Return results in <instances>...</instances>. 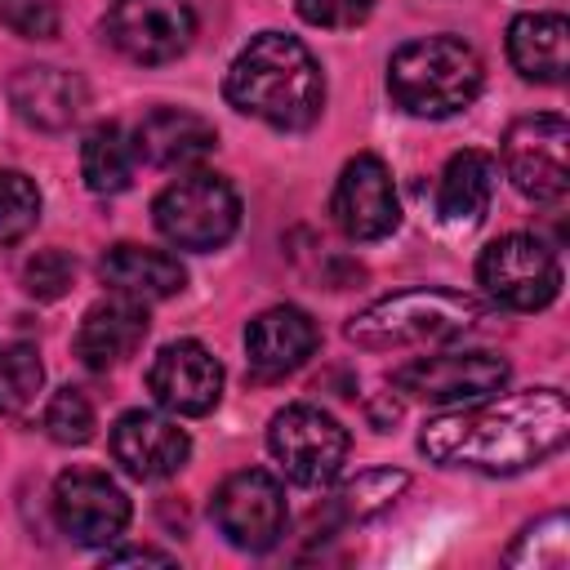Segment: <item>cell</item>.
Listing matches in <instances>:
<instances>
[{"label":"cell","instance_id":"obj_1","mask_svg":"<svg viewBox=\"0 0 570 570\" xmlns=\"http://www.w3.org/2000/svg\"><path fill=\"white\" fill-rule=\"evenodd\" d=\"M570 436V405L557 387L508 392L468 410H445L423 423L419 450L441 468H468L485 476H512L548 454H557Z\"/></svg>","mask_w":570,"mask_h":570},{"label":"cell","instance_id":"obj_2","mask_svg":"<svg viewBox=\"0 0 570 570\" xmlns=\"http://www.w3.org/2000/svg\"><path fill=\"white\" fill-rule=\"evenodd\" d=\"M227 102L272 129H307L325 107V76L312 49L285 31H258L227 67Z\"/></svg>","mask_w":570,"mask_h":570},{"label":"cell","instance_id":"obj_3","mask_svg":"<svg viewBox=\"0 0 570 570\" xmlns=\"http://www.w3.org/2000/svg\"><path fill=\"white\" fill-rule=\"evenodd\" d=\"M481 321H485V307L476 298L419 285V289H396L387 298H374L343 325V334L356 347L387 352V347L450 343V338H463L468 330H476Z\"/></svg>","mask_w":570,"mask_h":570},{"label":"cell","instance_id":"obj_4","mask_svg":"<svg viewBox=\"0 0 570 570\" xmlns=\"http://www.w3.org/2000/svg\"><path fill=\"white\" fill-rule=\"evenodd\" d=\"M481 80H485L481 58L459 36L410 40L387 62V89L396 107H405L410 116H428V120H445L472 107V98L481 94Z\"/></svg>","mask_w":570,"mask_h":570},{"label":"cell","instance_id":"obj_5","mask_svg":"<svg viewBox=\"0 0 570 570\" xmlns=\"http://www.w3.org/2000/svg\"><path fill=\"white\" fill-rule=\"evenodd\" d=\"M151 214H156V227L165 240H174L178 249H196V254L227 245L232 232L240 227V200H236L232 183L218 174H205V169L169 183L156 196Z\"/></svg>","mask_w":570,"mask_h":570},{"label":"cell","instance_id":"obj_6","mask_svg":"<svg viewBox=\"0 0 570 570\" xmlns=\"http://www.w3.org/2000/svg\"><path fill=\"white\" fill-rule=\"evenodd\" d=\"M476 281L494 303L512 312H539L561 294V263L548 240L530 232H508L481 249Z\"/></svg>","mask_w":570,"mask_h":570},{"label":"cell","instance_id":"obj_7","mask_svg":"<svg viewBox=\"0 0 570 570\" xmlns=\"http://www.w3.org/2000/svg\"><path fill=\"white\" fill-rule=\"evenodd\" d=\"M267 450L298 485H330L347 463V428L321 405H285L267 423Z\"/></svg>","mask_w":570,"mask_h":570},{"label":"cell","instance_id":"obj_8","mask_svg":"<svg viewBox=\"0 0 570 570\" xmlns=\"http://www.w3.org/2000/svg\"><path fill=\"white\" fill-rule=\"evenodd\" d=\"M503 169L534 205H557L570 191V125L552 111L521 116L503 134Z\"/></svg>","mask_w":570,"mask_h":570},{"label":"cell","instance_id":"obj_9","mask_svg":"<svg viewBox=\"0 0 570 570\" xmlns=\"http://www.w3.org/2000/svg\"><path fill=\"white\" fill-rule=\"evenodd\" d=\"M218 530L227 534L232 548L240 552H267L281 543L285 534V521H289V508H285V490L272 472L263 468H245V472H232L218 490H214V503H209Z\"/></svg>","mask_w":570,"mask_h":570},{"label":"cell","instance_id":"obj_10","mask_svg":"<svg viewBox=\"0 0 570 570\" xmlns=\"http://www.w3.org/2000/svg\"><path fill=\"white\" fill-rule=\"evenodd\" d=\"M102 31L129 62L156 67L191 49L196 13L187 0H116L107 9Z\"/></svg>","mask_w":570,"mask_h":570},{"label":"cell","instance_id":"obj_11","mask_svg":"<svg viewBox=\"0 0 570 570\" xmlns=\"http://www.w3.org/2000/svg\"><path fill=\"white\" fill-rule=\"evenodd\" d=\"M508 361L494 352H436V356H414L392 370V387L414 396V401H436V405H459V401H481L494 396L508 383Z\"/></svg>","mask_w":570,"mask_h":570},{"label":"cell","instance_id":"obj_12","mask_svg":"<svg viewBox=\"0 0 570 570\" xmlns=\"http://www.w3.org/2000/svg\"><path fill=\"white\" fill-rule=\"evenodd\" d=\"M53 521L71 543L102 548V543H116L120 530L129 525V499L107 472L67 468L53 481Z\"/></svg>","mask_w":570,"mask_h":570},{"label":"cell","instance_id":"obj_13","mask_svg":"<svg viewBox=\"0 0 570 570\" xmlns=\"http://www.w3.org/2000/svg\"><path fill=\"white\" fill-rule=\"evenodd\" d=\"M330 214L338 223V232L347 240H383L396 232L401 223V205H396V187L392 174L379 156L361 151L338 169L334 196H330Z\"/></svg>","mask_w":570,"mask_h":570},{"label":"cell","instance_id":"obj_14","mask_svg":"<svg viewBox=\"0 0 570 570\" xmlns=\"http://www.w3.org/2000/svg\"><path fill=\"white\" fill-rule=\"evenodd\" d=\"M147 387L156 396V405H165L169 414H209L223 396V365L218 356L196 343V338H178L165 343L151 365H147Z\"/></svg>","mask_w":570,"mask_h":570},{"label":"cell","instance_id":"obj_15","mask_svg":"<svg viewBox=\"0 0 570 570\" xmlns=\"http://www.w3.org/2000/svg\"><path fill=\"white\" fill-rule=\"evenodd\" d=\"M191 454V441L187 432L165 419V414H151V410H129L116 419L111 428V459L138 476V481H160V476H174Z\"/></svg>","mask_w":570,"mask_h":570},{"label":"cell","instance_id":"obj_16","mask_svg":"<svg viewBox=\"0 0 570 570\" xmlns=\"http://www.w3.org/2000/svg\"><path fill=\"white\" fill-rule=\"evenodd\" d=\"M316 343H321L316 321L303 307H289V303L267 307L245 325V356H249V370L258 379L294 374L316 352Z\"/></svg>","mask_w":570,"mask_h":570},{"label":"cell","instance_id":"obj_17","mask_svg":"<svg viewBox=\"0 0 570 570\" xmlns=\"http://www.w3.org/2000/svg\"><path fill=\"white\" fill-rule=\"evenodd\" d=\"M9 102L27 125L58 134V129H71L80 120V111L89 107V89L76 71L40 62V67H18L13 71Z\"/></svg>","mask_w":570,"mask_h":570},{"label":"cell","instance_id":"obj_18","mask_svg":"<svg viewBox=\"0 0 570 570\" xmlns=\"http://www.w3.org/2000/svg\"><path fill=\"white\" fill-rule=\"evenodd\" d=\"M142 338H147V303L129 294H111L85 312L76 330V356L89 370H116L142 347Z\"/></svg>","mask_w":570,"mask_h":570},{"label":"cell","instance_id":"obj_19","mask_svg":"<svg viewBox=\"0 0 570 570\" xmlns=\"http://www.w3.org/2000/svg\"><path fill=\"white\" fill-rule=\"evenodd\" d=\"M218 147V129L187 111V107H156L138 129H134V151L138 160L156 169H187L200 165Z\"/></svg>","mask_w":570,"mask_h":570},{"label":"cell","instance_id":"obj_20","mask_svg":"<svg viewBox=\"0 0 570 570\" xmlns=\"http://www.w3.org/2000/svg\"><path fill=\"white\" fill-rule=\"evenodd\" d=\"M494 187H499V160L490 151H476V147L454 151L450 165L441 169V183H436V214H441V223L476 227L490 214Z\"/></svg>","mask_w":570,"mask_h":570},{"label":"cell","instance_id":"obj_21","mask_svg":"<svg viewBox=\"0 0 570 570\" xmlns=\"http://www.w3.org/2000/svg\"><path fill=\"white\" fill-rule=\"evenodd\" d=\"M98 276L102 285H111L116 294H129V298H142V303H156V298H169L187 285V272L174 254L165 249H147V245H111L102 258H98Z\"/></svg>","mask_w":570,"mask_h":570},{"label":"cell","instance_id":"obj_22","mask_svg":"<svg viewBox=\"0 0 570 570\" xmlns=\"http://www.w3.org/2000/svg\"><path fill=\"white\" fill-rule=\"evenodd\" d=\"M566 40H570L566 13H517L508 27V58L525 80L561 85L570 71Z\"/></svg>","mask_w":570,"mask_h":570},{"label":"cell","instance_id":"obj_23","mask_svg":"<svg viewBox=\"0 0 570 570\" xmlns=\"http://www.w3.org/2000/svg\"><path fill=\"white\" fill-rule=\"evenodd\" d=\"M134 165H138V151H134V138L120 129V125H94L80 142V174H85V187L98 191V196H116L134 183Z\"/></svg>","mask_w":570,"mask_h":570},{"label":"cell","instance_id":"obj_24","mask_svg":"<svg viewBox=\"0 0 570 570\" xmlns=\"http://www.w3.org/2000/svg\"><path fill=\"white\" fill-rule=\"evenodd\" d=\"M45 383V370H40V356L31 343H0V414H18L36 401Z\"/></svg>","mask_w":570,"mask_h":570},{"label":"cell","instance_id":"obj_25","mask_svg":"<svg viewBox=\"0 0 570 570\" xmlns=\"http://www.w3.org/2000/svg\"><path fill=\"white\" fill-rule=\"evenodd\" d=\"M570 557V534H566V512H548L543 521H534L521 543L508 552V566H548L561 570Z\"/></svg>","mask_w":570,"mask_h":570},{"label":"cell","instance_id":"obj_26","mask_svg":"<svg viewBox=\"0 0 570 570\" xmlns=\"http://www.w3.org/2000/svg\"><path fill=\"white\" fill-rule=\"evenodd\" d=\"M40 218V191L27 174L0 169V245L22 240Z\"/></svg>","mask_w":570,"mask_h":570},{"label":"cell","instance_id":"obj_27","mask_svg":"<svg viewBox=\"0 0 570 570\" xmlns=\"http://www.w3.org/2000/svg\"><path fill=\"white\" fill-rule=\"evenodd\" d=\"M405 481H410V476H405V472H392V468L361 472L352 485H343V490H338L334 508H338L347 521H352V517H356V521H361V517H374L379 508H387V503L405 490Z\"/></svg>","mask_w":570,"mask_h":570},{"label":"cell","instance_id":"obj_28","mask_svg":"<svg viewBox=\"0 0 570 570\" xmlns=\"http://www.w3.org/2000/svg\"><path fill=\"white\" fill-rule=\"evenodd\" d=\"M45 432L58 445H85L94 436V405L80 387H58L45 405Z\"/></svg>","mask_w":570,"mask_h":570},{"label":"cell","instance_id":"obj_29","mask_svg":"<svg viewBox=\"0 0 570 570\" xmlns=\"http://www.w3.org/2000/svg\"><path fill=\"white\" fill-rule=\"evenodd\" d=\"M71 276H76V263L62 249H40L22 267V285H27L31 298H62L67 285H71Z\"/></svg>","mask_w":570,"mask_h":570},{"label":"cell","instance_id":"obj_30","mask_svg":"<svg viewBox=\"0 0 570 570\" xmlns=\"http://www.w3.org/2000/svg\"><path fill=\"white\" fill-rule=\"evenodd\" d=\"M0 22L22 40H53L58 4L53 0H0Z\"/></svg>","mask_w":570,"mask_h":570},{"label":"cell","instance_id":"obj_31","mask_svg":"<svg viewBox=\"0 0 570 570\" xmlns=\"http://www.w3.org/2000/svg\"><path fill=\"white\" fill-rule=\"evenodd\" d=\"M298 18L312 22V27H325V31H347V27H361L370 13H374V0H294Z\"/></svg>","mask_w":570,"mask_h":570},{"label":"cell","instance_id":"obj_32","mask_svg":"<svg viewBox=\"0 0 570 570\" xmlns=\"http://www.w3.org/2000/svg\"><path fill=\"white\" fill-rule=\"evenodd\" d=\"M102 561H107V566H129V561H151V566H174V557H169V552H160V548H116V552H107Z\"/></svg>","mask_w":570,"mask_h":570}]
</instances>
